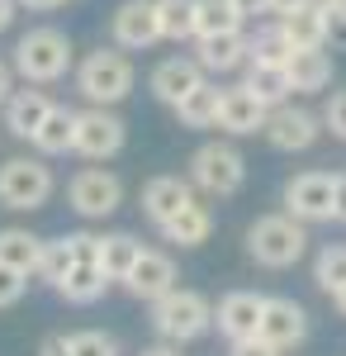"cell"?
Instances as JSON below:
<instances>
[{
  "instance_id": "1f68e13d",
  "label": "cell",
  "mask_w": 346,
  "mask_h": 356,
  "mask_svg": "<svg viewBox=\"0 0 346 356\" xmlns=\"http://www.w3.org/2000/svg\"><path fill=\"white\" fill-rule=\"evenodd\" d=\"M72 266H76L72 243H67V238H53V243H43V257H38V271H33V275H38V280H48V285L57 290V280L72 271Z\"/></svg>"
},
{
  "instance_id": "2e32d148",
  "label": "cell",
  "mask_w": 346,
  "mask_h": 356,
  "mask_svg": "<svg viewBox=\"0 0 346 356\" xmlns=\"http://www.w3.org/2000/svg\"><path fill=\"white\" fill-rule=\"evenodd\" d=\"M124 290H129V295H138V300H147V304H157L161 295H171V290H176V261H171L166 252L142 247V257H138V266L129 271Z\"/></svg>"
},
{
  "instance_id": "5b68a950",
  "label": "cell",
  "mask_w": 346,
  "mask_h": 356,
  "mask_svg": "<svg viewBox=\"0 0 346 356\" xmlns=\"http://www.w3.org/2000/svg\"><path fill=\"white\" fill-rule=\"evenodd\" d=\"M57 181L43 157H10L0 166V204L5 209H43L53 200Z\"/></svg>"
},
{
  "instance_id": "3957f363",
  "label": "cell",
  "mask_w": 346,
  "mask_h": 356,
  "mask_svg": "<svg viewBox=\"0 0 346 356\" xmlns=\"http://www.w3.org/2000/svg\"><path fill=\"white\" fill-rule=\"evenodd\" d=\"M247 252L270 271H285L308 252V223L290 219V214H261L247 228Z\"/></svg>"
},
{
  "instance_id": "bcb514c9",
  "label": "cell",
  "mask_w": 346,
  "mask_h": 356,
  "mask_svg": "<svg viewBox=\"0 0 346 356\" xmlns=\"http://www.w3.org/2000/svg\"><path fill=\"white\" fill-rule=\"evenodd\" d=\"M138 356H181V347H171V342H157V347H142Z\"/></svg>"
},
{
  "instance_id": "74e56055",
  "label": "cell",
  "mask_w": 346,
  "mask_h": 356,
  "mask_svg": "<svg viewBox=\"0 0 346 356\" xmlns=\"http://www.w3.org/2000/svg\"><path fill=\"white\" fill-rule=\"evenodd\" d=\"M322 124H327V134H332V138H346V90H337V95L327 100Z\"/></svg>"
},
{
  "instance_id": "277c9868",
  "label": "cell",
  "mask_w": 346,
  "mask_h": 356,
  "mask_svg": "<svg viewBox=\"0 0 346 356\" xmlns=\"http://www.w3.org/2000/svg\"><path fill=\"white\" fill-rule=\"evenodd\" d=\"M152 328L161 332V342H171V347H186L195 337H204L213 328V304L199 295V290H171V295H161L152 304Z\"/></svg>"
},
{
  "instance_id": "e0dca14e",
  "label": "cell",
  "mask_w": 346,
  "mask_h": 356,
  "mask_svg": "<svg viewBox=\"0 0 346 356\" xmlns=\"http://www.w3.org/2000/svg\"><path fill=\"white\" fill-rule=\"evenodd\" d=\"M199 195H195V186L190 181H181V176H152L147 186H142V214L157 223H171L186 204H195Z\"/></svg>"
},
{
  "instance_id": "b9f144b4",
  "label": "cell",
  "mask_w": 346,
  "mask_h": 356,
  "mask_svg": "<svg viewBox=\"0 0 346 356\" xmlns=\"http://www.w3.org/2000/svg\"><path fill=\"white\" fill-rule=\"evenodd\" d=\"M242 10V19H252V15H270V0H233Z\"/></svg>"
},
{
  "instance_id": "f1b7e54d",
  "label": "cell",
  "mask_w": 346,
  "mask_h": 356,
  "mask_svg": "<svg viewBox=\"0 0 346 356\" xmlns=\"http://www.w3.org/2000/svg\"><path fill=\"white\" fill-rule=\"evenodd\" d=\"M105 285L109 280H105L100 266H72V271L57 280V295H62L67 304H95L100 295H105Z\"/></svg>"
},
{
  "instance_id": "5bb4252c",
  "label": "cell",
  "mask_w": 346,
  "mask_h": 356,
  "mask_svg": "<svg viewBox=\"0 0 346 356\" xmlns=\"http://www.w3.org/2000/svg\"><path fill=\"white\" fill-rule=\"evenodd\" d=\"M209 81L204 76V67L195 62V57H166V62H157L152 67V76H147V86H152V95H157L161 105H181L190 90H199V86Z\"/></svg>"
},
{
  "instance_id": "7bdbcfd3",
  "label": "cell",
  "mask_w": 346,
  "mask_h": 356,
  "mask_svg": "<svg viewBox=\"0 0 346 356\" xmlns=\"http://www.w3.org/2000/svg\"><path fill=\"white\" fill-rule=\"evenodd\" d=\"M38 356H67V337H43V347H38Z\"/></svg>"
},
{
  "instance_id": "8fae6325",
  "label": "cell",
  "mask_w": 346,
  "mask_h": 356,
  "mask_svg": "<svg viewBox=\"0 0 346 356\" xmlns=\"http://www.w3.org/2000/svg\"><path fill=\"white\" fill-rule=\"evenodd\" d=\"M256 337L275 347V352H290L308 337V314L299 300H285V295H266V314H261V328Z\"/></svg>"
},
{
  "instance_id": "d590c367",
  "label": "cell",
  "mask_w": 346,
  "mask_h": 356,
  "mask_svg": "<svg viewBox=\"0 0 346 356\" xmlns=\"http://www.w3.org/2000/svg\"><path fill=\"white\" fill-rule=\"evenodd\" d=\"M24 290H28V275H24V271H15V266H5V261H0V309H10V304H19V300H24Z\"/></svg>"
},
{
  "instance_id": "7402d4cb",
  "label": "cell",
  "mask_w": 346,
  "mask_h": 356,
  "mask_svg": "<svg viewBox=\"0 0 346 356\" xmlns=\"http://www.w3.org/2000/svg\"><path fill=\"white\" fill-rule=\"evenodd\" d=\"M209 233H213V209H209V204H199V200L186 204L171 223H161V238L176 243V247H204V243H209Z\"/></svg>"
},
{
  "instance_id": "603a6c76",
  "label": "cell",
  "mask_w": 346,
  "mask_h": 356,
  "mask_svg": "<svg viewBox=\"0 0 346 356\" xmlns=\"http://www.w3.org/2000/svg\"><path fill=\"white\" fill-rule=\"evenodd\" d=\"M138 257H142V243H138L133 233H105L100 238V271L105 280H129V271L138 266Z\"/></svg>"
},
{
  "instance_id": "9a60e30c",
  "label": "cell",
  "mask_w": 346,
  "mask_h": 356,
  "mask_svg": "<svg viewBox=\"0 0 346 356\" xmlns=\"http://www.w3.org/2000/svg\"><path fill=\"white\" fill-rule=\"evenodd\" d=\"M266 105L247 90V86H228L223 100H218V129L228 138H247V134H261L266 129Z\"/></svg>"
},
{
  "instance_id": "7dc6e473",
  "label": "cell",
  "mask_w": 346,
  "mask_h": 356,
  "mask_svg": "<svg viewBox=\"0 0 346 356\" xmlns=\"http://www.w3.org/2000/svg\"><path fill=\"white\" fill-rule=\"evenodd\" d=\"M19 5H28V10H57V5H67V0H19Z\"/></svg>"
},
{
  "instance_id": "30bf717a",
  "label": "cell",
  "mask_w": 346,
  "mask_h": 356,
  "mask_svg": "<svg viewBox=\"0 0 346 356\" xmlns=\"http://www.w3.org/2000/svg\"><path fill=\"white\" fill-rule=\"evenodd\" d=\"M266 143L275 152H308L322 134V119L313 110H304V105H275L266 114Z\"/></svg>"
},
{
  "instance_id": "60d3db41",
  "label": "cell",
  "mask_w": 346,
  "mask_h": 356,
  "mask_svg": "<svg viewBox=\"0 0 346 356\" xmlns=\"http://www.w3.org/2000/svg\"><path fill=\"white\" fill-rule=\"evenodd\" d=\"M15 95V67H5L0 62V110H5V100Z\"/></svg>"
},
{
  "instance_id": "f546056e",
  "label": "cell",
  "mask_w": 346,
  "mask_h": 356,
  "mask_svg": "<svg viewBox=\"0 0 346 356\" xmlns=\"http://www.w3.org/2000/svg\"><path fill=\"white\" fill-rule=\"evenodd\" d=\"M195 5H199V0H157L161 38H171V43L195 38Z\"/></svg>"
},
{
  "instance_id": "ab89813d",
  "label": "cell",
  "mask_w": 346,
  "mask_h": 356,
  "mask_svg": "<svg viewBox=\"0 0 346 356\" xmlns=\"http://www.w3.org/2000/svg\"><path fill=\"white\" fill-rule=\"evenodd\" d=\"M332 223H346V176H337V195H332Z\"/></svg>"
},
{
  "instance_id": "8992f818",
  "label": "cell",
  "mask_w": 346,
  "mask_h": 356,
  "mask_svg": "<svg viewBox=\"0 0 346 356\" xmlns=\"http://www.w3.org/2000/svg\"><path fill=\"white\" fill-rule=\"evenodd\" d=\"M242 181H247V162L233 143H204L195 147L190 157V186H199L204 195L223 200V195H238Z\"/></svg>"
},
{
  "instance_id": "4dcf8cb0",
  "label": "cell",
  "mask_w": 346,
  "mask_h": 356,
  "mask_svg": "<svg viewBox=\"0 0 346 356\" xmlns=\"http://www.w3.org/2000/svg\"><path fill=\"white\" fill-rule=\"evenodd\" d=\"M290 53H294V48H290V38H285V29L266 24V29L252 33V57H247V62H280V67H285Z\"/></svg>"
},
{
  "instance_id": "ffe728a7",
  "label": "cell",
  "mask_w": 346,
  "mask_h": 356,
  "mask_svg": "<svg viewBox=\"0 0 346 356\" xmlns=\"http://www.w3.org/2000/svg\"><path fill=\"white\" fill-rule=\"evenodd\" d=\"M285 72H290V86L299 95H318L332 86V53L327 48H299V53H290Z\"/></svg>"
},
{
  "instance_id": "836d02e7",
  "label": "cell",
  "mask_w": 346,
  "mask_h": 356,
  "mask_svg": "<svg viewBox=\"0 0 346 356\" xmlns=\"http://www.w3.org/2000/svg\"><path fill=\"white\" fill-rule=\"evenodd\" d=\"M67 356H119V347H114L109 332L85 328V332H72L67 337Z\"/></svg>"
},
{
  "instance_id": "44dd1931",
  "label": "cell",
  "mask_w": 346,
  "mask_h": 356,
  "mask_svg": "<svg viewBox=\"0 0 346 356\" xmlns=\"http://www.w3.org/2000/svg\"><path fill=\"white\" fill-rule=\"evenodd\" d=\"M247 90L266 105V110H275V105H290L294 86H290V72L280 67V62H247Z\"/></svg>"
},
{
  "instance_id": "7c38bea8",
  "label": "cell",
  "mask_w": 346,
  "mask_h": 356,
  "mask_svg": "<svg viewBox=\"0 0 346 356\" xmlns=\"http://www.w3.org/2000/svg\"><path fill=\"white\" fill-rule=\"evenodd\" d=\"M109 33L124 53H147L152 43L161 38V24H157V0H124L109 19Z\"/></svg>"
},
{
  "instance_id": "e575fe53",
  "label": "cell",
  "mask_w": 346,
  "mask_h": 356,
  "mask_svg": "<svg viewBox=\"0 0 346 356\" xmlns=\"http://www.w3.org/2000/svg\"><path fill=\"white\" fill-rule=\"evenodd\" d=\"M322 10V38L327 48H342L346 53V0H318Z\"/></svg>"
},
{
  "instance_id": "f35d334b",
  "label": "cell",
  "mask_w": 346,
  "mask_h": 356,
  "mask_svg": "<svg viewBox=\"0 0 346 356\" xmlns=\"http://www.w3.org/2000/svg\"><path fill=\"white\" fill-rule=\"evenodd\" d=\"M228 356H280L275 347H266L261 337H247V342H233V352Z\"/></svg>"
},
{
  "instance_id": "7a4b0ae2",
  "label": "cell",
  "mask_w": 346,
  "mask_h": 356,
  "mask_svg": "<svg viewBox=\"0 0 346 356\" xmlns=\"http://www.w3.org/2000/svg\"><path fill=\"white\" fill-rule=\"evenodd\" d=\"M15 72L24 76L28 86H48L62 81L72 72V38L62 29H28L24 38L15 43Z\"/></svg>"
},
{
  "instance_id": "c3c4849f",
  "label": "cell",
  "mask_w": 346,
  "mask_h": 356,
  "mask_svg": "<svg viewBox=\"0 0 346 356\" xmlns=\"http://www.w3.org/2000/svg\"><path fill=\"white\" fill-rule=\"evenodd\" d=\"M332 304H337V314H342V318H346V285H342V290H337V295H332Z\"/></svg>"
},
{
  "instance_id": "cb8c5ba5",
  "label": "cell",
  "mask_w": 346,
  "mask_h": 356,
  "mask_svg": "<svg viewBox=\"0 0 346 356\" xmlns=\"http://www.w3.org/2000/svg\"><path fill=\"white\" fill-rule=\"evenodd\" d=\"M72 138H76V110L57 105V110L43 119V129L28 138V143H33L38 157H62V152H72Z\"/></svg>"
},
{
  "instance_id": "d6986e66",
  "label": "cell",
  "mask_w": 346,
  "mask_h": 356,
  "mask_svg": "<svg viewBox=\"0 0 346 356\" xmlns=\"http://www.w3.org/2000/svg\"><path fill=\"white\" fill-rule=\"evenodd\" d=\"M247 57H252V38L247 33H218V38H199V48H195V62L204 67V76H228V72H238L247 67Z\"/></svg>"
},
{
  "instance_id": "d4e9b609",
  "label": "cell",
  "mask_w": 346,
  "mask_h": 356,
  "mask_svg": "<svg viewBox=\"0 0 346 356\" xmlns=\"http://www.w3.org/2000/svg\"><path fill=\"white\" fill-rule=\"evenodd\" d=\"M275 24L285 29V38H290L294 53H299V48H327V38H322V10H318V0H313V5H299V10H290V15H280Z\"/></svg>"
},
{
  "instance_id": "484cf974",
  "label": "cell",
  "mask_w": 346,
  "mask_h": 356,
  "mask_svg": "<svg viewBox=\"0 0 346 356\" xmlns=\"http://www.w3.org/2000/svg\"><path fill=\"white\" fill-rule=\"evenodd\" d=\"M242 10L233 0H199L195 5V38H218V33H242Z\"/></svg>"
},
{
  "instance_id": "83f0119b",
  "label": "cell",
  "mask_w": 346,
  "mask_h": 356,
  "mask_svg": "<svg viewBox=\"0 0 346 356\" xmlns=\"http://www.w3.org/2000/svg\"><path fill=\"white\" fill-rule=\"evenodd\" d=\"M218 100H223V90L213 81H204L199 90H190L186 100L176 105V114H181L186 129H218Z\"/></svg>"
},
{
  "instance_id": "9c48e42d",
  "label": "cell",
  "mask_w": 346,
  "mask_h": 356,
  "mask_svg": "<svg viewBox=\"0 0 346 356\" xmlns=\"http://www.w3.org/2000/svg\"><path fill=\"white\" fill-rule=\"evenodd\" d=\"M124 138H129V124H124L114 110H100V105L76 110V138H72V152L90 157V162H105V157H114V152L124 147Z\"/></svg>"
},
{
  "instance_id": "d6a6232c",
  "label": "cell",
  "mask_w": 346,
  "mask_h": 356,
  "mask_svg": "<svg viewBox=\"0 0 346 356\" xmlns=\"http://www.w3.org/2000/svg\"><path fill=\"white\" fill-rule=\"evenodd\" d=\"M313 280H318L327 295H337L346 285V247H322L318 261H313Z\"/></svg>"
},
{
  "instance_id": "8d00e7d4",
  "label": "cell",
  "mask_w": 346,
  "mask_h": 356,
  "mask_svg": "<svg viewBox=\"0 0 346 356\" xmlns=\"http://www.w3.org/2000/svg\"><path fill=\"white\" fill-rule=\"evenodd\" d=\"M67 243H72L76 266H100V238L95 233H67Z\"/></svg>"
},
{
  "instance_id": "f6af8a7d",
  "label": "cell",
  "mask_w": 346,
  "mask_h": 356,
  "mask_svg": "<svg viewBox=\"0 0 346 356\" xmlns=\"http://www.w3.org/2000/svg\"><path fill=\"white\" fill-rule=\"evenodd\" d=\"M15 10H19V0H0V33L15 24Z\"/></svg>"
},
{
  "instance_id": "ba28073f",
  "label": "cell",
  "mask_w": 346,
  "mask_h": 356,
  "mask_svg": "<svg viewBox=\"0 0 346 356\" xmlns=\"http://www.w3.org/2000/svg\"><path fill=\"white\" fill-rule=\"evenodd\" d=\"M332 195H337V176L299 171L285 181V214L299 223H332Z\"/></svg>"
},
{
  "instance_id": "52a82bcc",
  "label": "cell",
  "mask_w": 346,
  "mask_h": 356,
  "mask_svg": "<svg viewBox=\"0 0 346 356\" xmlns=\"http://www.w3.org/2000/svg\"><path fill=\"white\" fill-rule=\"evenodd\" d=\"M67 200H72V209H76L81 219H109L124 204V181L114 171H105V166H85V171L72 176Z\"/></svg>"
},
{
  "instance_id": "ac0fdd59",
  "label": "cell",
  "mask_w": 346,
  "mask_h": 356,
  "mask_svg": "<svg viewBox=\"0 0 346 356\" xmlns=\"http://www.w3.org/2000/svg\"><path fill=\"white\" fill-rule=\"evenodd\" d=\"M53 110H57V105H53V95H48V90L24 86V90H15V95L5 100V129H10L15 138H33Z\"/></svg>"
},
{
  "instance_id": "ee69618b",
  "label": "cell",
  "mask_w": 346,
  "mask_h": 356,
  "mask_svg": "<svg viewBox=\"0 0 346 356\" xmlns=\"http://www.w3.org/2000/svg\"><path fill=\"white\" fill-rule=\"evenodd\" d=\"M299 5H313V0H270V15L280 19V15H290V10H299Z\"/></svg>"
},
{
  "instance_id": "6da1fadb",
  "label": "cell",
  "mask_w": 346,
  "mask_h": 356,
  "mask_svg": "<svg viewBox=\"0 0 346 356\" xmlns=\"http://www.w3.org/2000/svg\"><path fill=\"white\" fill-rule=\"evenodd\" d=\"M133 81H138L133 62L119 48H95V53L81 57V67H76V90L90 105H100V110H114L119 100H129Z\"/></svg>"
},
{
  "instance_id": "4316f807",
  "label": "cell",
  "mask_w": 346,
  "mask_h": 356,
  "mask_svg": "<svg viewBox=\"0 0 346 356\" xmlns=\"http://www.w3.org/2000/svg\"><path fill=\"white\" fill-rule=\"evenodd\" d=\"M38 257H43V238H33L28 228H0V261L5 266L33 275L38 271Z\"/></svg>"
},
{
  "instance_id": "4fadbf2b",
  "label": "cell",
  "mask_w": 346,
  "mask_h": 356,
  "mask_svg": "<svg viewBox=\"0 0 346 356\" xmlns=\"http://www.w3.org/2000/svg\"><path fill=\"white\" fill-rule=\"evenodd\" d=\"M261 314H266V295H256V290H233V295L218 300L213 323H218V332H223L228 342H247V337H256V328H261Z\"/></svg>"
}]
</instances>
